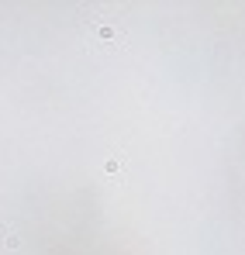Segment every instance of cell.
<instances>
[{
  "mask_svg": "<svg viewBox=\"0 0 245 255\" xmlns=\"http://www.w3.org/2000/svg\"><path fill=\"white\" fill-rule=\"evenodd\" d=\"M90 45L94 49H125V34H121L114 24H97Z\"/></svg>",
  "mask_w": 245,
  "mask_h": 255,
  "instance_id": "1",
  "label": "cell"
},
{
  "mask_svg": "<svg viewBox=\"0 0 245 255\" xmlns=\"http://www.w3.org/2000/svg\"><path fill=\"white\" fill-rule=\"evenodd\" d=\"M117 169H121V155H117V159H111V162H107V172H117Z\"/></svg>",
  "mask_w": 245,
  "mask_h": 255,
  "instance_id": "2",
  "label": "cell"
}]
</instances>
